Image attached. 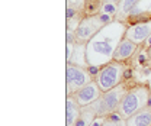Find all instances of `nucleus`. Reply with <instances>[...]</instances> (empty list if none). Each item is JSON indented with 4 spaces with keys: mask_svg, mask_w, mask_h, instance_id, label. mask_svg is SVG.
Masks as SVG:
<instances>
[{
    "mask_svg": "<svg viewBox=\"0 0 151 126\" xmlns=\"http://www.w3.org/2000/svg\"><path fill=\"white\" fill-rule=\"evenodd\" d=\"M151 35V22H144L141 25H135V26H132L127 36H128V39H131L132 42H142L144 39H147V38Z\"/></svg>",
    "mask_w": 151,
    "mask_h": 126,
    "instance_id": "obj_9",
    "label": "nucleus"
},
{
    "mask_svg": "<svg viewBox=\"0 0 151 126\" xmlns=\"http://www.w3.org/2000/svg\"><path fill=\"white\" fill-rule=\"evenodd\" d=\"M100 7H102V0H86L84 2V13L87 16H95L99 13Z\"/></svg>",
    "mask_w": 151,
    "mask_h": 126,
    "instance_id": "obj_13",
    "label": "nucleus"
},
{
    "mask_svg": "<svg viewBox=\"0 0 151 126\" xmlns=\"http://www.w3.org/2000/svg\"><path fill=\"white\" fill-rule=\"evenodd\" d=\"M81 112V106L79 104L76 96H67L66 100V126H74Z\"/></svg>",
    "mask_w": 151,
    "mask_h": 126,
    "instance_id": "obj_7",
    "label": "nucleus"
},
{
    "mask_svg": "<svg viewBox=\"0 0 151 126\" xmlns=\"http://www.w3.org/2000/svg\"><path fill=\"white\" fill-rule=\"evenodd\" d=\"M99 35V33H97ZM115 36H110V35H102L100 33L97 38L92 39V42L89 44V49H87V55H96V61H95V65L100 64L103 59L110 58L113 54H115ZM86 55V57H87Z\"/></svg>",
    "mask_w": 151,
    "mask_h": 126,
    "instance_id": "obj_3",
    "label": "nucleus"
},
{
    "mask_svg": "<svg viewBox=\"0 0 151 126\" xmlns=\"http://www.w3.org/2000/svg\"><path fill=\"white\" fill-rule=\"evenodd\" d=\"M148 97H150L148 90L144 89V87H135V89L129 90L128 93H125L119 104V109H118L119 115L123 119H128L134 113L144 109L148 104Z\"/></svg>",
    "mask_w": 151,
    "mask_h": 126,
    "instance_id": "obj_1",
    "label": "nucleus"
},
{
    "mask_svg": "<svg viewBox=\"0 0 151 126\" xmlns=\"http://www.w3.org/2000/svg\"><path fill=\"white\" fill-rule=\"evenodd\" d=\"M99 19H100V22H102V23H108V22H110V15L103 13V15L99 16Z\"/></svg>",
    "mask_w": 151,
    "mask_h": 126,
    "instance_id": "obj_18",
    "label": "nucleus"
},
{
    "mask_svg": "<svg viewBox=\"0 0 151 126\" xmlns=\"http://www.w3.org/2000/svg\"><path fill=\"white\" fill-rule=\"evenodd\" d=\"M103 126H127V122H123V119H112L108 116Z\"/></svg>",
    "mask_w": 151,
    "mask_h": 126,
    "instance_id": "obj_15",
    "label": "nucleus"
},
{
    "mask_svg": "<svg viewBox=\"0 0 151 126\" xmlns=\"http://www.w3.org/2000/svg\"><path fill=\"white\" fill-rule=\"evenodd\" d=\"M138 3V0H122V5H121V10L123 13H128L131 9H134V6Z\"/></svg>",
    "mask_w": 151,
    "mask_h": 126,
    "instance_id": "obj_14",
    "label": "nucleus"
},
{
    "mask_svg": "<svg viewBox=\"0 0 151 126\" xmlns=\"http://www.w3.org/2000/svg\"><path fill=\"white\" fill-rule=\"evenodd\" d=\"M74 13H76V10L71 9V7H68V9H67V19H71V18L74 16Z\"/></svg>",
    "mask_w": 151,
    "mask_h": 126,
    "instance_id": "obj_20",
    "label": "nucleus"
},
{
    "mask_svg": "<svg viewBox=\"0 0 151 126\" xmlns=\"http://www.w3.org/2000/svg\"><path fill=\"white\" fill-rule=\"evenodd\" d=\"M123 74V70L121 65L118 64H109L106 65L102 71L99 72V77H97V84L100 87L102 91H108L113 87L119 86V81H121V77Z\"/></svg>",
    "mask_w": 151,
    "mask_h": 126,
    "instance_id": "obj_5",
    "label": "nucleus"
},
{
    "mask_svg": "<svg viewBox=\"0 0 151 126\" xmlns=\"http://www.w3.org/2000/svg\"><path fill=\"white\" fill-rule=\"evenodd\" d=\"M125 122L127 126H151V107L145 106L128 119H125Z\"/></svg>",
    "mask_w": 151,
    "mask_h": 126,
    "instance_id": "obj_8",
    "label": "nucleus"
},
{
    "mask_svg": "<svg viewBox=\"0 0 151 126\" xmlns=\"http://www.w3.org/2000/svg\"><path fill=\"white\" fill-rule=\"evenodd\" d=\"M135 51V42H132L131 39H123L119 42V45L116 46V51L113 54V58L116 61H123L132 55V52Z\"/></svg>",
    "mask_w": 151,
    "mask_h": 126,
    "instance_id": "obj_10",
    "label": "nucleus"
},
{
    "mask_svg": "<svg viewBox=\"0 0 151 126\" xmlns=\"http://www.w3.org/2000/svg\"><path fill=\"white\" fill-rule=\"evenodd\" d=\"M144 59H145V57L144 55H140V62H144Z\"/></svg>",
    "mask_w": 151,
    "mask_h": 126,
    "instance_id": "obj_22",
    "label": "nucleus"
},
{
    "mask_svg": "<svg viewBox=\"0 0 151 126\" xmlns=\"http://www.w3.org/2000/svg\"><path fill=\"white\" fill-rule=\"evenodd\" d=\"M89 72L93 74V75L97 74V72H99V67H97V65H90V67H89Z\"/></svg>",
    "mask_w": 151,
    "mask_h": 126,
    "instance_id": "obj_19",
    "label": "nucleus"
},
{
    "mask_svg": "<svg viewBox=\"0 0 151 126\" xmlns=\"http://www.w3.org/2000/svg\"><path fill=\"white\" fill-rule=\"evenodd\" d=\"M109 2H116V0H109Z\"/></svg>",
    "mask_w": 151,
    "mask_h": 126,
    "instance_id": "obj_25",
    "label": "nucleus"
},
{
    "mask_svg": "<svg viewBox=\"0 0 151 126\" xmlns=\"http://www.w3.org/2000/svg\"><path fill=\"white\" fill-rule=\"evenodd\" d=\"M66 83H67V96L77 93L80 89L86 84H89V74H87L83 68L71 65L70 62L67 64V70H66Z\"/></svg>",
    "mask_w": 151,
    "mask_h": 126,
    "instance_id": "obj_4",
    "label": "nucleus"
},
{
    "mask_svg": "<svg viewBox=\"0 0 151 126\" xmlns=\"http://www.w3.org/2000/svg\"><path fill=\"white\" fill-rule=\"evenodd\" d=\"M103 12H105L106 15H113L116 12V7H115V5H112L109 2V3H105L103 5Z\"/></svg>",
    "mask_w": 151,
    "mask_h": 126,
    "instance_id": "obj_16",
    "label": "nucleus"
},
{
    "mask_svg": "<svg viewBox=\"0 0 151 126\" xmlns=\"http://www.w3.org/2000/svg\"><path fill=\"white\" fill-rule=\"evenodd\" d=\"M148 44H150V45H151V36H150V39H148Z\"/></svg>",
    "mask_w": 151,
    "mask_h": 126,
    "instance_id": "obj_23",
    "label": "nucleus"
},
{
    "mask_svg": "<svg viewBox=\"0 0 151 126\" xmlns=\"http://www.w3.org/2000/svg\"><path fill=\"white\" fill-rule=\"evenodd\" d=\"M102 93L103 91L100 90L97 83H89L76 93V99H77L79 104L83 107V106H89V104L95 103L96 100L102 96Z\"/></svg>",
    "mask_w": 151,
    "mask_h": 126,
    "instance_id": "obj_6",
    "label": "nucleus"
},
{
    "mask_svg": "<svg viewBox=\"0 0 151 126\" xmlns=\"http://www.w3.org/2000/svg\"><path fill=\"white\" fill-rule=\"evenodd\" d=\"M123 96H125V90L122 86H116L108 91H103L102 96L93 103V106L97 112V116L108 118L110 113L118 112Z\"/></svg>",
    "mask_w": 151,
    "mask_h": 126,
    "instance_id": "obj_2",
    "label": "nucleus"
},
{
    "mask_svg": "<svg viewBox=\"0 0 151 126\" xmlns=\"http://www.w3.org/2000/svg\"><path fill=\"white\" fill-rule=\"evenodd\" d=\"M105 120H106V118H103V116H100L99 119L96 118V119L93 120V123H92L90 126H103V123H105Z\"/></svg>",
    "mask_w": 151,
    "mask_h": 126,
    "instance_id": "obj_17",
    "label": "nucleus"
},
{
    "mask_svg": "<svg viewBox=\"0 0 151 126\" xmlns=\"http://www.w3.org/2000/svg\"><path fill=\"white\" fill-rule=\"evenodd\" d=\"M96 118H97V112H96L93 103L89 104V106H83L81 112H80V116H79V119H77L74 126H90Z\"/></svg>",
    "mask_w": 151,
    "mask_h": 126,
    "instance_id": "obj_11",
    "label": "nucleus"
},
{
    "mask_svg": "<svg viewBox=\"0 0 151 126\" xmlns=\"http://www.w3.org/2000/svg\"><path fill=\"white\" fill-rule=\"evenodd\" d=\"M96 26L92 23V20H83L80 23V26L77 28V31H76V38H79L80 41H87L89 38L93 35Z\"/></svg>",
    "mask_w": 151,
    "mask_h": 126,
    "instance_id": "obj_12",
    "label": "nucleus"
},
{
    "mask_svg": "<svg viewBox=\"0 0 151 126\" xmlns=\"http://www.w3.org/2000/svg\"><path fill=\"white\" fill-rule=\"evenodd\" d=\"M131 74H132V71H131V70H127V71L123 72V77L128 78V77H131Z\"/></svg>",
    "mask_w": 151,
    "mask_h": 126,
    "instance_id": "obj_21",
    "label": "nucleus"
},
{
    "mask_svg": "<svg viewBox=\"0 0 151 126\" xmlns=\"http://www.w3.org/2000/svg\"><path fill=\"white\" fill-rule=\"evenodd\" d=\"M148 54H150V55H151V46H150V51H148Z\"/></svg>",
    "mask_w": 151,
    "mask_h": 126,
    "instance_id": "obj_24",
    "label": "nucleus"
}]
</instances>
